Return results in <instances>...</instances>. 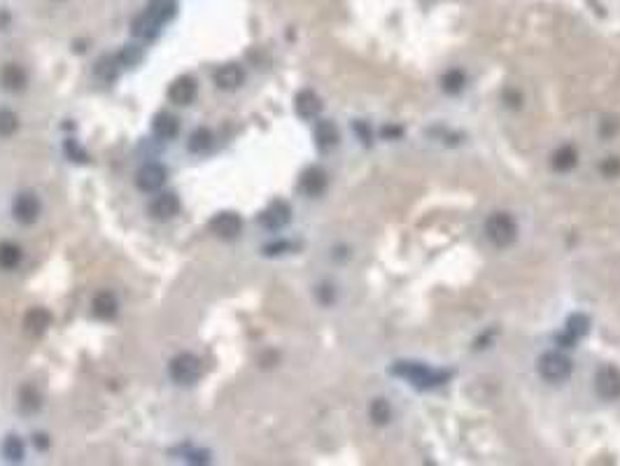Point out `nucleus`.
Here are the masks:
<instances>
[{"label":"nucleus","mask_w":620,"mask_h":466,"mask_svg":"<svg viewBox=\"0 0 620 466\" xmlns=\"http://www.w3.org/2000/svg\"><path fill=\"white\" fill-rule=\"evenodd\" d=\"M19 406L23 413H35L40 408V394L33 387H23L19 392Z\"/></svg>","instance_id":"nucleus-29"},{"label":"nucleus","mask_w":620,"mask_h":466,"mask_svg":"<svg viewBox=\"0 0 620 466\" xmlns=\"http://www.w3.org/2000/svg\"><path fill=\"white\" fill-rule=\"evenodd\" d=\"M243 79H245V72H243L241 65H236V63H226L217 72H214V84H217L219 89H226V91L238 89L243 84Z\"/></svg>","instance_id":"nucleus-12"},{"label":"nucleus","mask_w":620,"mask_h":466,"mask_svg":"<svg viewBox=\"0 0 620 466\" xmlns=\"http://www.w3.org/2000/svg\"><path fill=\"white\" fill-rule=\"evenodd\" d=\"M604 170H606V173H609V175H613V173H618V170H620V163H618V161H611V163H606V165H604Z\"/></svg>","instance_id":"nucleus-38"},{"label":"nucleus","mask_w":620,"mask_h":466,"mask_svg":"<svg viewBox=\"0 0 620 466\" xmlns=\"http://www.w3.org/2000/svg\"><path fill=\"white\" fill-rule=\"evenodd\" d=\"M354 128H357V133H361V138H364V143H368V138H371V136H368V126L364 124V121H359V124L354 126Z\"/></svg>","instance_id":"nucleus-36"},{"label":"nucleus","mask_w":620,"mask_h":466,"mask_svg":"<svg viewBox=\"0 0 620 466\" xmlns=\"http://www.w3.org/2000/svg\"><path fill=\"white\" fill-rule=\"evenodd\" d=\"M21 263V247L14 243H0V268L12 271Z\"/></svg>","instance_id":"nucleus-24"},{"label":"nucleus","mask_w":620,"mask_h":466,"mask_svg":"<svg viewBox=\"0 0 620 466\" xmlns=\"http://www.w3.org/2000/svg\"><path fill=\"white\" fill-rule=\"evenodd\" d=\"M143 61V47L138 45H126L119 54V63L121 65H138Z\"/></svg>","instance_id":"nucleus-32"},{"label":"nucleus","mask_w":620,"mask_h":466,"mask_svg":"<svg viewBox=\"0 0 620 466\" xmlns=\"http://www.w3.org/2000/svg\"><path fill=\"white\" fill-rule=\"evenodd\" d=\"M66 152H68L70 156H75V161H87V152L79 147L75 140H66Z\"/></svg>","instance_id":"nucleus-33"},{"label":"nucleus","mask_w":620,"mask_h":466,"mask_svg":"<svg viewBox=\"0 0 620 466\" xmlns=\"http://www.w3.org/2000/svg\"><path fill=\"white\" fill-rule=\"evenodd\" d=\"M23 327H26L30 336H40L52 327V315L45 308H33L26 315V320H23Z\"/></svg>","instance_id":"nucleus-18"},{"label":"nucleus","mask_w":620,"mask_h":466,"mask_svg":"<svg viewBox=\"0 0 620 466\" xmlns=\"http://www.w3.org/2000/svg\"><path fill=\"white\" fill-rule=\"evenodd\" d=\"M368 415H371V420L376 422V425H388L392 418V408L385 398H373L371 408H368Z\"/></svg>","instance_id":"nucleus-25"},{"label":"nucleus","mask_w":620,"mask_h":466,"mask_svg":"<svg viewBox=\"0 0 620 466\" xmlns=\"http://www.w3.org/2000/svg\"><path fill=\"white\" fill-rule=\"evenodd\" d=\"M28 77H26V70L21 68V65L17 63H8L3 70H0V84H3L8 91H21L23 87H26Z\"/></svg>","instance_id":"nucleus-15"},{"label":"nucleus","mask_w":620,"mask_h":466,"mask_svg":"<svg viewBox=\"0 0 620 466\" xmlns=\"http://www.w3.org/2000/svg\"><path fill=\"white\" fill-rule=\"evenodd\" d=\"M91 308H94V315L101 317V320H112L119 305H117V296L112 292H98L94 296Z\"/></svg>","instance_id":"nucleus-17"},{"label":"nucleus","mask_w":620,"mask_h":466,"mask_svg":"<svg viewBox=\"0 0 620 466\" xmlns=\"http://www.w3.org/2000/svg\"><path fill=\"white\" fill-rule=\"evenodd\" d=\"M210 145H212V133L208 131V128H196L192 133V138H189V150L196 152V154L210 150Z\"/></svg>","instance_id":"nucleus-26"},{"label":"nucleus","mask_w":620,"mask_h":466,"mask_svg":"<svg viewBox=\"0 0 620 466\" xmlns=\"http://www.w3.org/2000/svg\"><path fill=\"white\" fill-rule=\"evenodd\" d=\"M152 217L157 219H170L180 212V199L175 194H159L150 205Z\"/></svg>","instance_id":"nucleus-13"},{"label":"nucleus","mask_w":620,"mask_h":466,"mask_svg":"<svg viewBox=\"0 0 620 466\" xmlns=\"http://www.w3.org/2000/svg\"><path fill=\"white\" fill-rule=\"evenodd\" d=\"M170 378L175 380L177 385H194L196 380L201 378V359L192 352H182L170 361Z\"/></svg>","instance_id":"nucleus-3"},{"label":"nucleus","mask_w":620,"mask_h":466,"mask_svg":"<svg viewBox=\"0 0 620 466\" xmlns=\"http://www.w3.org/2000/svg\"><path fill=\"white\" fill-rule=\"evenodd\" d=\"M392 373H397V376L406 378L413 387H420V389H432V387H439V385H443L448 378H450V373L448 371H439V369H429V366L420 364V361H399V364L392 369Z\"/></svg>","instance_id":"nucleus-1"},{"label":"nucleus","mask_w":620,"mask_h":466,"mask_svg":"<svg viewBox=\"0 0 620 466\" xmlns=\"http://www.w3.org/2000/svg\"><path fill=\"white\" fill-rule=\"evenodd\" d=\"M466 84V77L462 70H448L446 77H443V89L448 91V94H457V91H462V87Z\"/></svg>","instance_id":"nucleus-30"},{"label":"nucleus","mask_w":620,"mask_h":466,"mask_svg":"<svg viewBox=\"0 0 620 466\" xmlns=\"http://www.w3.org/2000/svg\"><path fill=\"white\" fill-rule=\"evenodd\" d=\"M485 236L494 247H508L518 238V224L511 214L506 212H494L492 217L485 222Z\"/></svg>","instance_id":"nucleus-2"},{"label":"nucleus","mask_w":620,"mask_h":466,"mask_svg":"<svg viewBox=\"0 0 620 466\" xmlns=\"http://www.w3.org/2000/svg\"><path fill=\"white\" fill-rule=\"evenodd\" d=\"M117 65H121L119 63V57H103L96 63V75L103 77L106 82H110V79H114L117 72H119V68H117Z\"/></svg>","instance_id":"nucleus-27"},{"label":"nucleus","mask_w":620,"mask_h":466,"mask_svg":"<svg viewBox=\"0 0 620 466\" xmlns=\"http://www.w3.org/2000/svg\"><path fill=\"white\" fill-rule=\"evenodd\" d=\"M299 187L303 194H308L315 199V196L324 194V189H327V173H324L322 168H315V165H312V168H308L303 175H301Z\"/></svg>","instance_id":"nucleus-11"},{"label":"nucleus","mask_w":620,"mask_h":466,"mask_svg":"<svg viewBox=\"0 0 620 466\" xmlns=\"http://www.w3.org/2000/svg\"><path fill=\"white\" fill-rule=\"evenodd\" d=\"M320 301L322 303L334 301V290H331V287H320Z\"/></svg>","instance_id":"nucleus-35"},{"label":"nucleus","mask_w":620,"mask_h":466,"mask_svg":"<svg viewBox=\"0 0 620 466\" xmlns=\"http://www.w3.org/2000/svg\"><path fill=\"white\" fill-rule=\"evenodd\" d=\"M159 26H161V23H157L147 12H143V14L133 19V35L140 40H154L159 33Z\"/></svg>","instance_id":"nucleus-22"},{"label":"nucleus","mask_w":620,"mask_h":466,"mask_svg":"<svg viewBox=\"0 0 620 466\" xmlns=\"http://www.w3.org/2000/svg\"><path fill=\"white\" fill-rule=\"evenodd\" d=\"M290 219H292V207L287 205L285 201H273V203L259 214L261 226H266V229H271V231L285 229V226L290 224Z\"/></svg>","instance_id":"nucleus-6"},{"label":"nucleus","mask_w":620,"mask_h":466,"mask_svg":"<svg viewBox=\"0 0 620 466\" xmlns=\"http://www.w3.org/2000/svg\"><path fill=\"white\" fill-rule=\"evenodd\" d=\"M3 455L10 459V462H19L23 457V443L19 440V436H8L3 445Z\"/></svg>","instance_id":"nucleus-31"},{"label":"nucleus","mask_w":620,"mask_h":466,"mask_svg":"<svg viewBox=\"0 0 620 466\" xmlns=\"http://www.w3.org/2000/svg\"><path fill=\"white\" fill-rule=\"evenodd\" d=\"M285 250H292V243L280 241V243L268 245V247H266V254H282V252H285Z\"/></svg>","instance_id":"nucleus-34"},{"label":"nucleus","mask_w":620,"mask_h":466,"mask_svg":"<svg viewBox=\"0 0 620 466\" xmlns=\"http://www.w3.org/2000/svg\"><path fill=\"white\" fill-rule=\"evenodd\" d=\"M315 140L320 145V150H331V147L339 145V128H336L334 121L322 119L320 124L315 126Z\"/></svg>","instance_id":"nucleus-19"},{"label":"nucleus","mask_w":620,"mask_h":466,"mask_svg":"<svg viewBox=\"0 0 620 466\" xmlns=\"http://www.w3.org/2000/svg\"><path fill=\"white\" fill-rule=\"evenodd\" d=\"M588 324H590V320H588L586 315H572L567 320V327H564V334L560 336V345L564 347H572L576 341L581 338V336L588 334Z\"/></svg>","instance_id":"nucleus-14"},{"label":"nucleus","mask_w":620,"mask_h":466,"mask_svg":"<svg viewBox=\"0 0 620 466\" xmlns=\"http://www.w3.org/2000/svg\"><path fill=\"white\" fill-rule=\"evenodd\" d=\"M147 14L152 17V19H154L157 23H166V21H170L175 17V12H177V5H175V0H152L150 5H147Z\"/></svg>","instance_id":"nucleus-21"},{"label":"nucleus","mask_w":620,"mask_h":466,"mask_svg":"<svg viewBox=\"0 0 620 466\" xmlns=\"http://www.w3.org/2000/svg\"><path fill=\"white\" fill-rule=\"evenodd\" d=\"M539 373L548 383H564L572 376V361L560 352H546L539 359Z\"/></svg>","instance_id":"nucleus-4"},{"label":"nucleus","mask_w":620,"mask_h":466,"mask_svg":"<svg viewBox=\"0 0 620 466\" xmlns=\"http://www.w3.org/2000/svg\"><path fill=\"white\" fill-rule=\"evenodd\" d=\"M17 128H19V119H17V114L12 112V110H0V136L3 138L14 136Z\"/></svg>","instance_id":"nucleus-28"},{"label":"nucleus","mask_w":620,"mask_h":466,"mask_svg":"<svg viewBox=\"0 0 620 466\" xmlns=\"http://www.w3.org/2000/svg\"><path fill=\"white\" fill-rule=\"evenodd\" d=\"M136 182H138L140 192H157V189H161L166 182V168L159 163H147L140 168Z\"/></svg>","instance_id":"nucleus-8"},{"label":"nucleus","mask_w":620,"mask_h":466,"mask_svg":"<svg viewBox=\"0 0 620 466\" xmlns=\"http://www.w3.org/2000/svg\"><path fill=\"white\" fill-rule=\"evenodd\" d=\"M12 210H14V217L19 219L21 224H33L40 214V201L35 199L33 194H21V196H17Z\"/></svg>","instance_id":"nucleus-10"},{"label":"nucleus","mask_w":620,"mask_h":466,"mask_svg":"<svg viewBox=\"0 0 620 466\" xmlns=\"http://www.w3.org/2000/svg\"><path fill=\"white\" fill-rule=\"evenodd\" d=\"M196 91L199 89H196V82L192 77H177L168 87V98L175 105H189V103H194Z\"/></svg>","instance_id":"nucleus-9"},{"label":"nucleus","mask_w":620,"mask_h":466,"mask_svg":"<svg viewBox=\"0 0 620 466\" xmlns=\"http://www.w3.org/2000/svg\"><path fill=\"white\" fill-rule=\"evenodd\" d=\"M33 443H38V447H40V450H45V447L49 445V440H47V436H45V434H38V436H35V438H33Z\"/></svg>","instance_id":"nucleus-37"},{"label":"nucleus","mask_w":620,"mask_h":466,"mask_svg":"<svg viewBox=\"0 0 620 466\" xmlns=\"http://www.w3.org/2000/svg\"><path fill=\"white\" fill-rule=\"evenodd\" d=\"M594 389L601 398L606 401H613V398L620 396V371L613 369V366H601L594 376Z\"/></svg>","instance_id":"nucleus-5"},{"label":"nucleus","mask_w":620,"mask_h":466,"mask_svg":"<svg viewBox=\"0 0 620 466\" xmlns=\"http://www.w3.org/2000/svg\"><path fill=\"white\" fill-rule=\"evenodd\" d=\"M152 126H154V133L161 140H173L177 136V131H180V121L168 112H159Z\"/></svg>","instance_id":"nucleus-20"},{"label":"nucleus","mask_w":620,"mask_h":466,"mask_svg":"<svg viewBox=\"0 0 620 466\" xmlns=\"http://www.w3.org/2000/svg\"><path fill=\"white\" fill-rule=\"evenodd\" d=\"M322 110V101L317 98L315 91L306 89L301 91V94L297 96V112L299 116H303V119H315L317 114H320Z\"/></svg>","instance_id":"nucleus-16"},{"label":"nucleus","mask_w":620,"mask_h":466,"mask_svg":"<svg viewBox=\"0 0 620 466\" xmlns=\"http://www.w3.org/2000/svg\"><path fill=\"white\" fill-rule=\"evenodd\" d=\"M241 229H243V222H241V217H238L236 212H219L210 219V231L217 233V236L224 238V241H233V238H238Z\"/></svg>","instance_id":"nucleus-7"},{"label":"nucleus","mask_w":620,"mask_h":466,"mask_svg":"<svg viewBox=\"0 0 620 466\" xmlns=\"http://www.w3.org/2000/svg\"><path fill=\"white\" fill-rule=\"evenodd\" d=\"M576 161H579V156H576V150L572 145H564L555 152V154H552V168L560 170V173L572 170L576 165Z\"/></svg>","instance_id":"nucleus-23"}]
</instances>
